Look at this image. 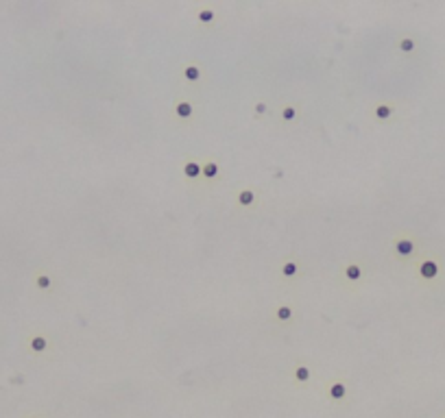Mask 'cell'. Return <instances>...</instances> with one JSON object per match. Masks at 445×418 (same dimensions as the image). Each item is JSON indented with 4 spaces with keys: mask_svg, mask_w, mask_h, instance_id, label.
Segmentation results:
<instances>
[{
    "mask_svg": "<svg viewBox=\"0 0 445 418\" xmlns=\"http://www.w3.org/2000/svg\"><path fill=\"white\" fill-rule=\"evenodd\" d=\"M365 274H367L365 263H360L356 260H349V261H345L343 266H340L338 277H340V281H343L345 288H358V285L365 281Z\"/></svg>",
    "mask_w": 445,
    "mask_h": 418,
    "instance_id": "1",
    "label": "cell"
},
{
    "mask_svg": "<svg viewBox=\"0 0 445 418\" xmlns=\"http://www.w3.org/2000/svg\"><path fill=\"white\" fill-rule=\"evenodd\" d=\"M417 274H419L421 283L432 285L441 277V261H439V257H421L417 261Z\"/></svg>",
    "mask_w": 445,
    "mask_h": 418,
    "instance_id": "2",
    "label": "cell"
},
{
    "mask_svg": "<svg viewBox=\"0 0 445 418\" xmlns=\"http://www.w3.org/2000/svg\"><path fill=\"white\" fill-rule=\"evenodd\" d=\"M393 255L402 261H408L417 255V242L408 233H397L393 238Z\"/></svg>",
    "mask_w": 445,
    "mask_h": 418,
    "instance_id": "3",
    "label": "cell"
},
{
    "mask_svg": "<svg viewBox=\"0 0 445 418\" xmlns=\"http://www.w3.org/2000/svg\"><path fill=\"white\" fill-rule=\"evenodd\" d=\"M349 394V383L347 379L343 377H334L325 383V397L332 401V403H343Z\"/></svg>",
    "mask_w": 445,
    "mask_h": 418,
    "instance_id": "4",
    "label": "cell"
},
{
    "mask_svg": "<svg viewBox=\"0 0 445 418\" xmlns=\"http://www.w3.org/2000/svg\"><path fill=\"white\" fill-rule=\"evenodd\" d=\"M301 272V261L299 257H284L279 261V268H277V274L282 281H295Z\"/></svg>",
    "mask_w": 445,
    "mask_h": 418,
    "instance_id": "5",
    "label": "cell"
},
{
    "mask_svg": "<svg viewBox=\"0 0 445 418\" xmlns=\"http://www.w3.org/2000/svg\"><path fill=\"white\" fill-rule=\"evenodd\" d=\"M173 115L181 122H192L194 118V103L188 101V98H177L173 103Z\"/></svg>",
    "mask_w": 445,
    "mask_h": 418,
    "instance_id": "6",
    "label": "cell"
},
{
    "mask_svg": "<svg viewBox=\"0 0 445 418\" xmlns=\"http://www.w3.org/2000/svg\"><path fill=\"white\" fill-rule=\"evenodd\" d=\"M397 111V103L393 101H384V103H376L371 109V115L378 120V122H388V120Z\"/></svg>",
    "mask_w": 445,
    "mask_h": 418,
    "instance_id": "7",
    "label": "cell"
},
{
    "mask_svg": "<svg viewBox=\"0 0 445 418\" xmlns=\"http://www.w3.org/2000/svg\"><path fill=\"white\" fill-rule=\"evenodd\" d=\"M290 377H293V383L297 388H304L308 386V381L312 379V368L306 364V362H297L290 370Z\"/></svg>",
    "mask_w": 445,
    "mask_h": 418,
    "instance_id": "8",
    "label": "cell"
},
{
    "mask_svg": "<svg viewBox=\"0 0 445 418\" xmlns=\"http://www.w3.org/2000/svg\"><path fill=\"white\" fill-rule=\"evenodd\" d=\"M29 351L35 355H44L51 351V340H48V335H44L40 331L31 333L29 335Z\"/></svg>",
    "mask_w": 445,
    "mask_h": 418,
    "instance_id": "9",
    "label": "cell"
},
{
    "mask_svg": "<svg viewBox=\"0 0 445 418\" xmlns=\"http://www.w3.org/2000/svg\"><path fill=\"white\" fill-rule=\"evenodd\" d=\"M234 203H236L238 207H245V209L254 207L255 203H257V190H254V188H243V190H238V192H236V196H234Z\"/></svg>",
    "mask_w": 445,
    "mask_h": 418,
    "instance_id": "10",
    "label": "cell"
},
{
    "mask_svg": "<svg viewBox=\"0 0 445 418\" xmlns=\"http://www.w3.org/2000/svg\"><path fill=\"white\" fill-rule=\"evenodd\" d=\"M218 177H221V166H218L216 159H205L201 163V179L205 183H214Z\"/></svg>",
    "mask_w": 445,
    "mask_h": 418,
    "instance_id": "11",
    "label": "cell"
},
{
    "mask_svg": "<svg viewBox=\"0 0 445 418\" xmlns=\"http://www.w3.org/2000/svg\"><path fill=\"white\" fill-rule=\"evenodd\" d=\"M181 172H184L186 181H190V183H196V181L201 179V163L196 161L194 157H188L184 161V166H181Z\"/></svg>",
    "mask_w": 445,
    "mask_h": 418,
    "instance_id": "12",
    "label": "cell"
},
{
    "mask_svg": "<svg viewBox=\"0 0 445 418\" xmlns=\"http://www.w3.org/2000/svg\"><path fill=\"white\" fill-rule=\"evenodd\" d=\"M181 76H184L188 83H199L203 79V68L199 63H186L184 68H181Z\"/></svg>",
    "mask_w": 445,
    "mask_h": 418,
    "instance_id": "13",
    "label": "cell"
},
{
    "mask_svg": "<svg viewBox=\"0 0 445 418\" xmlns=\"http://www.w3.org/2000/svg\"><path fill=\"white\" fill-rule=\"evenodd\" d=\"M299 111H301V107L297 103H286L282 107V111H279V120H282L284 124H290L299 118Z\"/></svg>",
    "mask_w": 445,
    "mask_h": 418,
    "instance_id": "14",
    "label": "cell"
},
{
    "mask_svg": "<svg viewBox=\"0 0 445 418\" xmlns=\"http://www.w3.org/2000/svg\"><path fill=\"white\" fill-rule=\"evenodd\" d=\"M273 318H275L277 322H282V324L293 322V318H295V310H293V305H288V303L277 305L275 310H273Z\"/></svg>",
    "mask_w": 445,
    "mask_h": 418,
    "instance_id": "15",
    "label": "cell"
},
{
    "mask_svg": "<svg viewBox=\"0 0 445 418\" xmlns=\"http://www.w3.org/2000/svg\"><path fill=\"white\" fill-rule=\"evenodd\" d=\"M196 20H199V24H205V26H212L214 22H216V11H214L212 7H201L196 9Z\"/></svg>",
    "mask_w": 445,
    "mask_h": 418,
    "instance_id": "16",
    "label": "cell"
},
{
    "mask_svg": "<svg viewBox=\"0 0 445 418\" xmlns=\"http://www.w3.org/2000/svg\"><path fill=\"white\" fill-rule=\"evenodd\" d=\"M397 51L404 52V54H413L417 51V40L410 37V35H402L397 40Z\"/></svg>",
    "mask_w": 445,
    "mask_h": 418,
    "instance_id": "17",
    "label": "cell"
},
{
    "mask_svg": "<svg viewBox=\"0 0 445 418\" xmlns=\"http://www.w3.org/2000/svg\"><path fill=\"white\" fill-rule=\"evenodd\" d=\"M35 288L42 290V292H48V290L53 288V277L46 272H37L35 274Z\"/></svg>",
    "mask_w": 445,
    "mask_h": 418,
    "instance_id": "18",
    "label": "cell"
},
{
    "mask_svg": "<svg viewBox=\"0 0 445 418\" xmlns=\"http://www.w3.org/2000/svg\"><path fill=\"white\" fill-rule=\"evenodd\" d=\"M268 111V104L264 103V101H257L255 104H254V113L257 115V118H262V115H264Z\"/></svg>",
    "mask_w": 445,
    "mask_h": 418,
    "instance_id": "19",
    "label": "cell"
},
{
    "mask_svg": "<svg viewBox=\"0 0 445 418\" xmlns=\"http://www.w3.org/2000/svg\"><path fill=\"white\" fill-rule=\"evenodd\" d=\"M26 418H44V414H31V416H26Z\"/></svg>",
    "mask_w": 445,
    "mask_h": 418,
    "instance_id": "20",
    "label": "cell"
}]
</instances>
